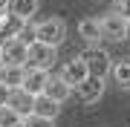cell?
Instances as JSON below:
<instances>
[{
    "label": "cell",
    "instance_id": "obj_1",
    "mask_svg": "<svg viewBox=\"0 0 130 127\" xmlns=\"http://www.w3.org/2000/svg\"><path fill=\"white\" fill-rule=\"evenodd\" d=\"M55 61H58V46L43 43V41L29 43V58H26V66H29V69H52Z\"/></svg>",
    "mask_w": 130,
    "mask_h": 127
},
{
    "label": "cell",
    "instance_id": "obj_2",
    "mask_svg": "<svg viewBox=\"0 0 130 127\" xmlns=\"http://www.w3.org/2000/svg\"><path fill=\"white\" fill-rule=\"evenodd\" d=\"M29 58V43L20 38H6L3 46H0V61L6 66H26Z\"/></svg>",
    "mask_w": 130,
    "mask_h": 127
},
{
    "label": "cell",
    "instance_id": "obj_3",
    "mask_svg": "<svg viewBox=\"0 0 130 127\" xmlns=\"http://www.w3.org/2000/svg\"><path fill=\"white\" fill-rule=\"evenodd\" d=\"M75 98H78V104H98L104 98V78L98 75H87L81 81V84H75Z\"/></svg>",
    "mask_w": 130,
    "mask_h": 127
},
{
    "label": "cell",
    "instance_id": "obj_4",
    "mask_svg": "<svg viewBox=\"0 0 130 127\" xmlns=\"http://www.w3.org/2000/svg\"><path fill=\"white\" fill-rule=\"evenodd\" d=\"M38 41L52 43V46H61L67 41V23L64 17H46L38 23Z\"/></svg>",
    "mask_w": 130,
    "mask_h": 127
},
{
    "label": "cell",
    "instance_id": "obj_5",
    "mask_svg": "<svg viewBox=\"0 0 130 127\" xmlns=\"http://www.w3.org/2000/svg\"><path fill=\"white\" fill-rule=\"evenodd\" d=\"M81 55H84V61H87L90 75H98V78H107V75H110V69H113V58L107 55L104 49H95V43H90V49L81 52Z\"/></svg>",
    "mask_w": 130,
    "mask_h": 127
},
{
    "label": "cell",
    "instance_id": "obj_6",
    "mask_svg": "<svg viewBox=\"0 0 130 127\" xmlns=\"http://www.w3.org/2000/svg\"><path fill=\"white\" fill-rule=\"evenodd\" d=\"M101 32H104V41H113V43H121L127 41V17L121 12H113L101 20Z\"/></svg>",
    "mask_w": 130,
    "mask_h": 127
},
{
    "label": "cell",
    "instance_id": "obj_7",
    "mask_svg": "<svg viewBox=\"0 0 130 127\" xmlns=\"http://www.w3.org/2000/svg\"><path fill=\"white\" fill-rule=\"evenodd\" d=\"M90 75V69H87V61H84V55H72L70 61H64V66H61V78L64 81H70V84H81L84 78Z\"/></svg>",
    "mask_w": 130,
    "mask_h": 127
},
{
    "label": "cell",
    "instance_id": "obj_8",
    "mask_svg": "<svg viewBox=\"0 0 130 127\" xmlns=\"http://www.w3.org/2000/svg\"><path fill=\"white\" fill-rule=\"evenodd\" d=\"M49 69H29L26 66V78H23V89L32 95H41L46 93V84H49Z\"/></svg>",
    "mask_w": 130,
    "mask_h": 127
},
{
    "label": "cell",
    "instance_id": "obj_9",
    "mask_svg": "<svg viewBox=\"0 0 130 127\" xmlns=\"http://www.w3.org/2000/svg\"><path fill=\"white\" fill-rule=\"evenodd\" d=\"M78 38H81L84 43H98V41H104L101 20H98V17H84V20H78Z\"/></svg>",
    "mask_w": 130,
    "mask_h": 127
},
{
    "label": "cell",
    "instance_id": "obj_10",
    "mask_svg": "<svg viewBox=\"0 0 130 127\" xmlns=\"http://www.w3.org/2000/svg\"><path fill=\"white\" fill-rule=\"evenodd\" d=\"M9 107H14L20 116H29L35 110V95L32 93H26L23 87H14L12 89V95H9Z\"/></svg>",
    "mask_w": 130,
    "mask_h": 127
},
{
    "label": "cell",
    "instance_id": "obj_11",
    "mask_svg": "<svg viewBox=\"0 0 130 127\" xmlns=\"http://www.w3.org/2000/svg\"><path fill=\"white\" fill-rule=\"evenodd\" d=\"M72 93H75V87L70 84V81H64L61 75H52V78H49V84H46V95H52V98L61 101V104L70 98Z\"/></svg>",
    "mask_w": 130,
    "mask_h": 127
},
{
    "label": "cell",
    "instance_id": "obj_12",
    "mask_svg": "<svg viewBox=\"0 0 130 127\" xmlns=\"http://www.w3.org/2000/svg\"><path fill=\"white\" fill-rule=\"evenodd\" d=\"M110 75H113V81H116L119 89H130V55L119 58V61H113Z\"/></svg>",
    "mask_w": 130,
    "mask_h": 127
},
{
    "label": "cell",
    "instance_id": "obj_13",
    "mask_svg": "<svg viewBox=\"0 0 130 127\" xmlns=\"http://www.w3.org/2000/svg\"><path fill=\"white\" fill-rule=\"evenodd\" d=\"M32 113H38V116H46V118H58V113H61V101H55L52 95H46V93H41V95H35V110Z\"/></svg>",
    "mask_w": 130,
    "mask_h": 127
},
{
    "label": "cell",
    "instance_id": "obj_14",
    "mask_svg": "<svg viewBox=\"0 0 130 127\" xmlns=\"http://www.w3.org/2000/svg\"><path fill=\"white\" fill-rule=\"evenodd\" d=\"M23 23H26V17H20V14H6V23H3V29H0V38H18V32L23 29Z\"/></svg>",
    "mask_w": 130,
    "mask_h": 127
},
{
    "label": "cell",
    "instance_id": "obj_15",
    "mask_svg": "<svg viewBox=\"0 0 130 127\" xmlns=\"http://www.w3.org/2000/svg\"><path fill=\"white\" fill-rule=\"evenodd\" d=\"M9 12L29 20V17L38 14V0H12V3H9Z\"/></svg>",
    "mask_w": 130,
    "mask_h": 127
},
{
    "label": "cell",
    "instance_id": "obj_16",
    "mask_svg": "<svg viewBox=\"0 0 130 127\" xmlns=\"http://www.w3.org/2000/svg\"><path fill=\"white\" fill-rule=\"evenodd\" d=\"M23 78H26V66H6V75H3V84L14 87H23Z\"/></svg>",
    "mask_w": 130,
    "mask_h": 127
},
{
    "label": "cell",
    "instance_id": "obj_17",
    "mask_svg": "<svg viewBox=\"0 0 130 127\" xmlns=\"http://www.w3.org/2000/svg\"><path fill=\"white\" fill-rule=\"evenodd\" d=\"M20 121H23V116H20L14 107H9V104L0 107V127H14V124H20Z\"/></svg>",
    "mask_w": 130,
    "mask_h": 127
},
{
    "label": "cell",
    "instance_id": "obj_18",
    "mask_svg": "<svg viewBox=\"0 0 130 127\" xmlns=\"http://www.w3.org/2000/svg\"><path fill=\"white\" fill-rule=\"evenodd\" d=\"M18 38L26 41V43H35L38 41V23H35V17H29L26 23H23V29L18 32Z\"/></svg>",
    "mask_w": 130,
    "mask_h": 127
},
{
    "label": "cell",
    "instance_id": "obj_19",
    "mask_svg": "<svg viewBox=\"0 0 130 127\" xmlns=\"http://www.w3.org/2000/svg\"><path fill=\"white\" fill-rule=\"evenodd\" d=\"M23 124H26V127H55V118H46V116L29 113V116H23Z\"/></svg>",
    "mask_w": 130,
    "mask_h": 127
},
{
    "label": "cell",
    "instance_id": "obj_20",
    "mask_svg": "<svg viewBox=\"0 0 130 127\" xmlns=\"http://www.w3.org/2000/svg\"><path fill=\"white\" fill-rule=\"evenodd\" d=\"M9 95H12V87L0 81V107H3V104H9Z\"/></svg>",
    "mask_w": 130,
    "mask_h": 127
},
{
    "label": "cell",
    "instance_id": "obj_21",
    "mask_svg": "<svg viewBox=\"0 0 130 127\" xmlns=\"http://www.w3.org/2000/svg\"><path fill=\"white\" fill-rule=\"evenodd\" d=\"M116 12H121L124 17H130V0H116Z\"/></svg>",
    "mask_w": 130,
    "mask_h": 127
},
{
    "label": "cell",
    "instance_id": "obj_22",
    "mask_svg": "<svg viewBox=\"0 0 130 127\" xmlns=\"http://www.w3.org/2000/svg\"><path fill=\"white\" fill-rule=\"evenodd\" d=\"M6 14H9V9H0V29H3V23H6Z\"/></svg>",
    "mask_w": 130,
    "mask_h": 127
},
{
    "label": "cell",
    "instance_id": "obj_23",
    "mask_svg": "<svg viewBox=\"0 0 130 127\" xmlns=\"http://www.w3.org/2000/svg\"><path fill=\"white\" fill-rule=\"evenodd\" d=\"M3 75H6V64L0 61V81H3Z\"/></svg>",
    "mask_w": 130,
    "mask_h": 127
},
{
    "label": "cell",
    "instance_id": "obj_24",
    "mask_svg": "<svg viewBox=\"0 0 130 127\" xmlns=\"http://www.w3.org/2000/svg\"><path fill=\"white\" fill-rule=\"evenodd\" d=\"M9 3L12 0H0V9H9Z\"/></svg>",
    "mask_w": 130,
    "mask_h": 127
},
{
    "label": "cell",
    "instance_id": "obj_25",
    "mask_svg": "<svg viewBox=\"0 0 130 127\" xmlns=\"http://www.w3.org/2000/svg\"><path fill=\"white\" fill-rule=\"evenodd\" d=\"M127 38H130V17H127Z\"/></svg>",
    "mask_w": 130,
    "mask_h": 127
},
{
    "label": "cell",
    "instance_id": "obj_26",
    "mask_svg": "<svg viewBox=\"0 0 130 127\" xmlns=\"http://www.w3.org/2000/svg\"><path fill=\"white\" fill-rule=\"evenodd\" d=\"M14 127H26V124H23V121H20V124H14Z\"/></svg>",
    "mask_w": 130,
    "mask_h": 127
},
{
    "label": "cell",
    "instance_id": "obj_27",
    "mask_svg": "<svg viewBox=\"0 0 130 127\" xmlns=\"http://www.w3.org/2000/svg\"><path fill=\"white\" fill-rule=\"evenodd\" d=\"M0 46H3V38H0Z\"/></svg>",
    "mask_w": 130,
    "mask_h": 127
}]
</instances>
